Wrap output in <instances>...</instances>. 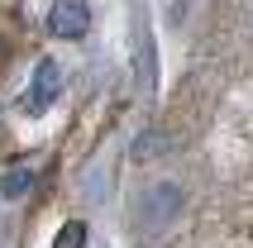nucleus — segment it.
<instances>
[{"mask_svg":"<svg viewBox=\"0 0 253 248\" xmlns=\"http://www.w3.org/2000/svg\"><path fill=\"white\" fill-rule=\"evenodd\" d=\"M139 86L143 91H153V39H148V29H139Z\"/></svg>","mask_w":253,"mask_h":248,"instance_id":"5","label":"nucleus"},{"mask_svg":"<svg viewBox=\"0 0 253 248\" xmlns=\"http://www.w3.org/2000/svg\"><path fill=\"white\" fill-rule=\"evenodd\" d=\"M177 210H182V191H177L172 181H163V186H148V191H143V224H148V229L168 224Z\"/></svg>","mask_w":253,"mask_h":248,"instance_id":"3","label":"nucleus"},{"mask_svg":"<svg viewBox=\"0 0 253 248\" xmlns=\"http://www.w3.org/2000/svg\"><path fill=\"white\" fill-rule=\"evenodd\" d=\"M29 186H34V167H14V172L0 177V196H5V201H19Z\"/></svg>","mask_w":253,"mask_h":248,"instance_id":"4","label":"nucleus"},{"mask_svg":"<svg viewBox=\"0 0 253 248\" xmlns=\"http://www.w3.org/2000/svg\"><path fill=\"white\" fill-rule=\"evenodd\" d=\"M53 248H86V224H82V220H67L62 229H57Z\"/></svg>","mask_w":253,"mask_h":248,"instance_id":"6","label":"nucleus"},{"mask_svg":"<svg viewBox=\"0 0 253 248\" xmlns=\"http://www.w3.org/2000/svg\"><path fill=\"white\" fill-rule=\"evenodd\" d=\"M91 29V5L86 0H57L48 10V34L53 39H86Z\"/></svg>","mask_w":253,"mask_h":248,"instance_id":"1","label":"nucleus"},{"mask_svg":"<svg viewBox=\"0 0 253 248\" xmlns=\"http://www.w3.org/2000/svg\"><path fill=\"white\" fill-rule=\"evenodd\" d=\"M168 148V138H163V129H153V134H143L139 143H134V163H148L153 153H163Z\"/></svg>","mask_w":253,"mask_h":248,"instance_id":"7","label":"nucleus"},{"mask_svg":"<svg viewBox=\"0 0 253 248\" xmlns=\"http://www.w3.org/2000/svg\"><path fill=\"white\" fill-rule=\"evenodd\" d=\"M57 91H62V72H57V62H53V57H43L39 67H34V82H29L24 110H29V115L48 110V105H53V100H57Z\"/></svg>","mask_w":253,"mask_h":248,"instance_id":"2","label":"nucleus"}]
</instances>
